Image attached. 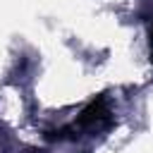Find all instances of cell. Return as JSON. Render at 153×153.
<instances>
[{
	"label": "cell",
	"instance_id": "obj_1",
	"mask_svg": "<svg viewBox=\"0 0 153 153\" xmlns=\"http://www.w3.org/2000/svg\"><path fill=\"white\" fill-rule=\"evenodd\" d=\"M105 115H108V108H105V98H96V100H91L88 103V108L79 115V124L81 127H86V124H96V122H100V120H105Z\"/></svg>",
	"mask_w": 153,
	"mask_h": 153
},
{
	"label": "cell",
	"instance_id": "obj_2",
	"mask_svg": "<svg viewBox=\"0 0 153 153\" xmlns=\"http://www.w3.org/2000/svg\"><path fill=\"white\" fill-rule=\"evenodd\" d=\"M151 43H153V31H151Z\"/></svg>",
	"mask_w": 153,
	"mask_h": 153
}]
</instances>
